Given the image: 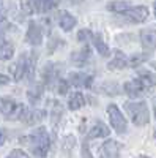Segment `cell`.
<instances>
[{"label": "cell", "instance_id": "d590c367", "mask_svg": "<svg viewBox=\"0 0 156 158\" xmlns=\"http://www.w3.org/2000/svg\"><path fill=\"white\" fill-rule=\"evenodd\" d=\"M154 16H156V3H154Z\"/></svg>", "mask_w": 156, "mask_h": 158}, {"label": "cell", "instance_id": "5b68a950", "mask_svg": "<svg viewBox=\"0 0 156 158\" xmlns=\"http://www.w3.org/2000/svg\"><path fill=\"white\" fill-rule=\"evenodd\" d=\"M25 41H27L30 46H40L43 41V30H41V25L30 21L29 22V27H27V33H25Z\"/></svg>", "mask_w": 156, "mask_h": 158}, {"label": "cell", "instance_id": "30bf717a", "mask_svg": "<svg viewBox=\"0 0 156 158\" xmlns=\"http://www.w3.org/2000/svg\"><path fill=\"white\" fill-rule=\"evenodd\" d=\"M110 133V130L106 123L102 122H96L92 128H90V131L87 133V138H85V142L88 139H98V138H107Z\"/></svg>", "mask_w": 156, "mask_h": 158}, {"label": "cell", "instance_id": "74e56055", "mask_svg": "<svg viewBox=\"0 0 156 158\" xmlns=\"http://www.w3.org/2000/svg\"><path fill=\"white\" fill-rule=\"evenodd\" d=\"M153 67H154V70H156V63H153Z\"/></svg>", "mask_w": 156, "mask_h": 158}, {"label": "cell", "instance_id": "7c38bea8", "mask_svg": "<svg viewBox=\"0 0 156 158\" xmlns=\"http://www.w3.org/2000/svg\"><path fill=\"white\" fill-rule=\"evenodd\" d=\"M90 56H92V49H90L88 44H85L81 51H74L71 54V62L74 65H77V67H82V65H85L88 62Z\"/></svg>", "mask_w": 156, "mask_h": 158}, {"label": "cell", "instance_id": "ba28073f", "mask_svg": "<svg viewBox=\"0 0 156 158\" xmlns=\"http://www.w3.org/2000/svg\"><path fill=\"white\" fill-rule=\"evenodd\" d=\"M68 81H70L71 85L90 89V87L93 85V76L92 74H87V73H82V71H73L68 76Z\"/></svg>", "mask_w": 156, "mask_h": 158}, {"label": "cell", "instance_id": "44dd1931", "mask_svg": "<svg viewBox=\"0 0 156 158\" xmlns=\"http://www.w3.org/2000/svg\"><path fill=\"white\" fill-rule=\"evenodd\" d=\"M92 41H93V44H95L96 51L99 52V54H101L102 57H107V56L110 54V49H109V46H107L106 43H104V40H102V36H101L99 33L93 35Z\"/></svg>", "mask_w": 156, "mask_h": 158}, {"label": "cell", "instance_id": "9a60e30c", "mask_svg": "<svg viewBox=\"0 0 156 158\" xmlns=\"http://www.w3.org/2000/svg\"><path fill=\"white\" fill-rule=\"evenodd\" d=\"M19 104L11 98H0V114L6 117H14Z\"/></svg>", "mask_w": 156, "mask_h": 158}, {"label": "cell", "instance_id": "52a82bcc", "mask_svg": "<svg viewBox=\"0 0 156 158\" xmlns=\"http://www.w3.org/2000/svg\"><path fill=\"white\" fill-rule=\"evenodd\" d=\"M123 90H125V94H126L129 98H139V97H142V95H145V92H148L147 87L144 85V82H142L139 77L133 79V81L125 82Z\"/></svg>", "mask_w": 156, "mask_h": 158}, {"label": "cell", "instance_id": "d6986e66", "mask_svg": "<svg viewBox=\"0 0 156 158\" xmlns=\"http://www.w3.org/2000/svg\"><path fill=\"white\" fill-rule=\"evenodd\" d=\"M60 3V0H35L33 2V10L36 13H47L54 10Z\"/></svg>", "mask_w": 156, "mask_h": 158}, {"label": "cell", "instance_id": "8fae6325", "mask_svg": "<svg viewBox=\"0 0 156 158\" xmlns=\"http://www.w3.org/2000/svg\"><path fill=\"white\" fill-rule=\"evenodd\" d=\"M140 43L144 49L151 51L156 48V29H145L140 32Z\"/></svg>", "mask_w": 156, "mask_h": 158}, {"label": "cell", "instance_id": "8992f818", "mask_svg": "<svg viewBox=\"0 0 156 158\" xmlns=\"http://www.w3.org/2000/svg\"><path fill=\"white\" fill-rule=\"evenodd\" d=\"M148 15H150V11H148V8L147 6H129L125 13H123V16L126 18V19H129L131 22H136V24H140V22H145L147 21V18H148Z\"/></svg>", "mask_w": 156, "mask_h": 158}, {"label": "cell", "instance_id": "836d02e7", "mask_svg": "<svg viewBox=\"0 0 156 158\" xmlns=\"http://www.w3.org/2000/svg\"><path fill=\"white\" fill-rule=\"evenodd\" d=\"M137 158H150V156H145V155H140V156H137Z\"/></svg>", "mask_w": 156, "mask_h": 158}, {"label": "cell", "instance_id": "d4e9b609", "mask_svg": "<svg viewBox=\"0 0 156 158\" xmlns=\"http://www.w3.org/2000/svg\"><path fill=\"white\" fill-rule=\"evenodd\" d=\"M147 59H148L147 54H134V56H131V57L128 59V67L136 68V67H139V65L144 63Z\"/></svg>", "mask_w": 156, "mask_h": 158}, {"label": "cell", "instance_id": "e0dca14e", "mask_svg": "<svg viewBox=\"0 0 156 158\" xmlns=\"http://www.w3.org/2000/svg\"><path fill=\"white\" fill-rule=\"evenodd\" d=\"M126 67H128V57L123 54L122 51H115V56L107 63V68L109 70H123Z\"/></svg>", "mask_w": 156, "mask_h": 158}, {"label": "cell", "instance_id": "8d00e7d4", "mask_svg": "<svg viewBox=\"0 0 156 158\" xmlns=\"http://www.w3.org/2000/svg\"><path fill=\"white\" fill-rule=\"evenodd\" d=\"M154 117H156V106H154Z\"/></svg>", "mask_w": 156, "mask_h": 158}, {"label": "cell", "instance_id": "7a4b0ae2", "mask_svg": "<svg viewBox=\"0 0 156 158\" xmlns=\"http://www.w3.org/2000/svg\"><path fill=\"white\" fill-rule=\"evenodd\" d=\"M125 111L136 127H144L150 122V111L145 101H126Z\"/></svg>", "mask_w": 156, "mask_h": 158}, {"label": "cell", "instance_id": "ac0fdd59", "mask_svg": "<svg viewBox=\"0 0 156 158\" xmlns=\"http://www.w3.org/2000/svg\"><path fill=\"white\" fill-rule=\"evenodd\" d=\"M43 90H44V85L40 84V82H32V85L29 87L27 90V98L32 104H36L38 101L41 100L43 97Z\"/></svg>", "mask_w": 156, "mask_h": 158}, {"label": "cell", "instance_id": "603a6c76", "mask_svg": "<svg viewBox=\"0 0 156 158\" xmlns=\"http://www.w3.org/2000/svg\"><path fill=\"white\" fill-rule=\"evenodd\" d=\"M131 6L129 2H123V0H115V2H109L107 3V10L114 11V13H118V15H123V13Z\"/></svg>", "mask_w": 156, "mask_h": 158}, {"label": "cell", "instance_id": "4316f807", "mask_svg": "<svg viewBox=\"0 0 156 158\" xmlns=\"http://www.w3.org/2000/svg\"><path fill=\"white\" fill-rule=\"evenodd\" d=\"M33 2L35 0H21V6H22V11L25 13V15H32V13L35 11L33 10Z\"/></svg>", "mask_w": 156, "mask_h": 158}, {"label": "cell", "instance_id": "7402d4cb", "mask_svg": "<svg viewBox=\"0 0 156 158\" xmlns=\"http://www.w3.org/2000/svg\"><path fill=\"white\" fill-rule=\"evenodd\" d=\"M49 104H50V120H54V123H57L60 118H62V115H63V106H62V103H58L57 100H52V101H49Z\"/></svg>", "mask_w": 156, "mask_h": 158}, {"label": "cell", "instance_id": "484cf974", "mask_svg": "<svg viewBox=\"0 0 156 158\" xmlns=\"http://www.w3.org/2000/svg\"><path fill=\"white\" fill-rule=\"evenodd\" d=\"M77 41H81V43H85V41H92V38H93V33L90 32L88 29H82L77 32Z\"/></svg>", "mask_w": 156, "mask_h": 158}, {"label": "cell", "instance_id": "d6a6232c", "mask_svg": "<svg viewBox=\"0 0 156 158\" xmlns=\"http://www.w3.org/2000/svg\"><path fill=\"white\" fill-rule=\"evenodd\" d=\"M5 141H6V131L3 128H0V147L5 144Z\"/></svg>", "mask_w": 156, "mask_h": 158}, {"label": "cell", "instance_id": "277c9868", "mask_svg": "<svg viewBox=\"0 0 156 158\" xmlns=\"http://www.w3.org/2000/svg\"><path fill=\"white\" fill-rule=\"evenodd\" d=\"M107 115H109V122L112 125V128L117 131L118 135H123L126 131V118L123 117L122 111L118 109V106L117 104H109L107 106Z\"/></svg>", "mask_w": 156, "mask_h": 158}, {"label": "cell", "instance_id": "f1b7e54d", "mask_svg": "<svg viewBox=\"0 0 156 158\" xmlns=\"http://www.w3.org/2000/svg\"><path fill=\"white\" fill-rule=\"evenodd\" d=\"M6 158H30V156L25 153L24 150H21V149H13V150L8 153Z\"/></svg>", "mask_w": 156, "mask_h": 158}, {"label": "cell", "instance_id": "2e32d148", "mask_svg": "<svg viewBox=\"0 0 156 158\" xmlns=\"http://www.w3.org/2000/svg\"><path fill=\"white\" fill-rule=\"evenodd\" d=\"M38 54L35 51L29 52L27 57H25V77L29 79V81H33L35 77V71H36V57Z\"/></svg>", "mask_w": 156, "mask_h": 158}, {"label": "cell", "instance_id": "5bb4252c", "mask_svg": "<svg viewBox=\"0 0 156 158\" xmlns=\"http://www.w3.org/2000/svg\"><path fill=\"white\" fill-rule=\"evenodd\" d=\"M76 24H77V19L71 15L70 11H62L58 15V25L62 27V30L70 32V30H73L76 27Z\"/></svg>", "mask_w": 156, "mask_h": 158}, {"label": "cell", "instance_id": "cb8c5ba5", "mask_svg": "<svg viewBox=\"0 0 156 158\" xmlns=\"http://www.w3.org/2000/svg\"><path fill=\"white\" fill-rule=\"evenodd\" d=\"M101 90L106 92V95L109 97H115V95H120V87L117 82H104L101 85Z\"/></svg>", "mask_w": 156, "mask_h": 158}, {"label": "cell", "instance_id": "9c48e42d", "mask_svg": "<svg viewBox=\"0 0 156 158\" xmlns=\"http://www.w3.org/2000/svg\"><path fill=\"white\" fill-rule=\"evenodd\" d=\"M120 150H122V146L117 141H114V139H107L99 149L102 158H118L120 156Z\"/></svg>", "mask_w": 156, "mask_h": 158}, {"label": "cell", "instance_id": "3957f363", "mask_svg": "<svg viewBox=\"0 0 156 158\" xmlns=\"http://www.w3.org/2000/svg\"><path fill=\"white\" fill-rule=\"evenodd\" d=\"M60 73H62V65L55 63V62H47L44 67L41 68V79H43V85L52 89L55 87V84L60 79Z\"/></svg>", "mask_w": 156, "mask_h": 158}, {"label": "cell", "instance_id": "e575fe53", "mask_svg": "<svg viewBox=\"0 0 156 158\" xmlns=\"http://www.w3.org/2000/svg\"><path fill=\"white\" fill-rule=\"evenodd\" d=\"M153 136H154V139H156V130H154V133H153Z\"/></svg>", "mask_w": 156, "mask_h": 158}, {"label": "cell", "instance_id": "4dcf8cb0", "mask_svg": "<svg viewBox=\"0 0 156 158\" xmlns=\"http://www.w3.org/2000/svg\"><path fill=\"white\" fill-rule=\"evenodd\" d=\"M6 16V11H5V5H3V0H0V24L5 21Z\"/></svg>", "mask_w": 156, "mask_h": 158}, {"label": "cell", "instance_id": "83f0119b", "mask_svg": "<svg viewBox=\"0 0 156 158\" xmlns=\"http://www.w3.org/2000/svg\"><path fill=\"white\" fill-rule=\"evenodd\" d=\"M55 85H57V92H58V94H60V95H65V94L68 92V85H70V84L65 81V79L60 77V79H58V82H57Z\"/></svg>", "mask_w": 156, "mask_h": 158}, {"label": "cell", "instance_id": "ffe728a7", "mask_svg": "<svg viewBox=\"0 0 156 158\" xmlns=\"http://www.w3.org/2000/svg\"><path fill=\"white\" fill-rule=\"evenodd\" d=\"M84 104H85V98H84V95L81 94V92H74V94H71V97L68 100V108L71 111H77V109L84 108Z\"/></svg>", "mask_w": 156, "mask_h": 158}, {"label": "cell", "instance_id": "4fadbf2b", "mask_svg": "<svg viewBox=\"0 0 156 158\" xmlns=\"http://www.w3.org/2000/svg\"><path fill=\"white\" fill-rule=\"evenodd\" d=\"M13 56H14V46H13V43L3 35H0V60L6 62Z\"/></svg>", "mask_w": 156, "mask_h": 158}, {"label": "cell", "instance_id": "f546056e", "mask_svg": "<svg viewBox=\"0 0 156 158\" xmlns=\"http://www.w3.org/2000/svg\"><path fill=\"white\" fill-rule=\"evenodd\" d=\"M81 153H82V158H93L92 152L88 150V146H87V142H84V144H82V150H81Z\"/></svg>", "mask_w": 156, "mask_h": 158}, {"label": "cell", "instance_id": "6da1fadb", "mask_svg": "<svg viewBox=\"0 0 156 158\" xmlns=\"http://www.w3.org/2000/svg\"><path fill=\"white\" fill-rule=\"evenodd\" d=\"M21 142H27L35 158H46L50 149V138L44 127L36 128L32 135L21 138Z\"/></svg>", "mask_w": 156, "mask_h": 158}, {"label": "cell", "instance_id": "1f68e13d", "mask_svg": "<svg viewBox=\"0 0 156 158\" xmlns=\"http://www.w3.org/2000/svg\"><path fill=\"white\" fill-rule=\"evenodd\" d=\"M11 81H10V77L6 74H2L0 73V87H3V85H8Z\"/></svg>", "mask_w": 156, "mask_h": 158}]
</instances>
